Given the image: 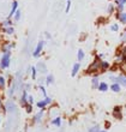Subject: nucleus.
Masks as SVG:
<instances>
[{"instance_id": "nucleus-1", "label": "nucleus", "mask_w": 126, "mask_h": 132, "mask_svg": "<svg viewBox=\"0 0 126 132\" xmlns=\"http://www.w3.org/2000/svg\"><path fill=\"white\" fill-rule=\"evenodd\" d=\"M9 65H10V52H5V54L1 58L0 66H1V69H6Z\"/></svg>"}, {"instance_id": "nucleus-2", "label": "nucleus", "mask_w": 126, "mask_h": 132, "mask_svg": "<svg viewBox=\"0 0 126 132\" xmlns=\"http://www.w3.org/2000/svg\"><path fill=\"white\" fill-rule=\"evenodd\" d=\"M98 67H101V63H100L98 60H96V61H95V63L93 64L90 67H89V70H88V71H89V72H93V71H96Z\"/></svg>"}, {"instance_id": "nucleus-3", "label": "nucleus", "mask_w": 126, "mask_h": 132, "mask_svg": "<svg viewBox=\"0 0 126 132\" xmlns=\"http://www.w3.org/2000/svg\"><path fill=\"white\" fill-rule=\"evenodd\" d=\"M115 83L121 84V85L126 87V76H124V75H120V76L116 78V82H115Z\"/></svg>"}, {"instance_id": "nucleus-4", "label": "nucleus", "mask_w": 126, "mask_h": 132, "mask_svg": "<svg viewBox=\"0 0 126 132\" xmlns=\"http://www.w3.org/2000/svg\"><path fill=\"white\" fill-rule=\"evenodd\" d=\"M51 101H52V100H51V98H49V97H46L43 101H40V102H37V107H41V108H43V107H45V106H47V104H49V103H51Z\"/></svg>"}, {"instance_id": "nucleus-5", "label": "nucleus", "mask_w": 126, "mask_h": 132, "mask_svg": "<svg viewBox=\"0 0 126 132\" xmlns=\"http://www.w3.org/2000/svg\"><path fill=\"white\" fill-rule=\"evenodd\" d=\"M42 47H43V41H40L39 45H37V47H36V49L34 51V56H37L40 54V52H41Z\"/></svg>"}, {"instance_id": "nucleus-6", "label": "nucleus", "mask_w": 126, "mask_h": 132, "mask_svg": "<svg viewBox=\"0 0 126 132\" xmlns=\"http://www.w3.org/2000/svg\"><path fill=\"white\" fill-rule=\"evenodd\" d=\"M6 106H7V109H9V112H11V113H13V112L16 111V104H14L12 101H9Z\"/></svg>"}, {"instance_id": "nucleus-7", "label": "nucleus", "mask_w": 126, "mask_h": 132, "mask_svg": "<svg viewBox=\"0 0 126 132\" xmlns=\"http://www.w3.org/2000/svg\"><path fill=\"white\" fill-rule=\"evenodd\" d=\"M78 70H79V64H74L73 65V69H72V77H74L76 75H77V72H78Z\"/></svg>"}, {"instance_id": "nucleus-8", "label": "nucleus", "mask_w": 126, "mask_h": 132, "mask_svg": "<svg viewBox=\"0 0 126 132\" xmlns=\"http://www.w3.org/2000/svg\"><path fill=\"white\" fill-rule=\"evenodd\" d=\"M111 89H112L113 91H115V93H119V91H120V84H118V83L112 84V87H111Z\"/></svg>"}, {"instance_id": "nucleus-9", "label": "nucleus", "mask_w": 126, "mask_h": 132, "mask_svg": "<svg viewBox=\"0 0 126 132\" xmlns=\"http://www.w3.org/2000/svg\"><path fill=\"white\" fill-rule=\"evenodd\" d=\"M98 89L101 91H107V89H108V85L106 83H100V85H98Z\"/></svg>"}, {"instance_id": "nucleus-10", "label": "nucleus", "mask_w": 126, "mask_h": 132, "mask_svg": "<svg viewBox=\"0 0 126 132\" xmlns=\"http://www.w3.org/2000/svg\"><path fill=\"white\" fill-rule=\"evenodd\" d=\"M98 85H100V83H98L97 77L93 78V87H94V88H98Z\"/></svg>"}, {"instance_id": "nucleus-11", "label": "nucleus", "mask_w": 126, "mask_h": 132, "mask_svg": "<svg viewBox=\"0 0 126 132\" xmlns=\"http://www.w3.org/2000/svg\"><path fill=\"white\" fill-rule=\"evenodd\" d=\"M17 1H13V4H12V9H11V14L14 13L16 12V10H17Z\"/></svg>"}, {"instance_id": "nucleus-12", "label": "nucleus", "mask_w": 126, "mask_h": 132, "mask_svg": "<svg viewBox=\"0 0 126 132\" xmlns=\"http://www.w3.org/2000/svg\"><path fill=\"white\" fill-rule=\"evenodd\" d=\"M119 19L123 22V23H126V13H121V14H120Z\"/></svg>"}, {"instance_id": "nucleus-13", "label": "nucleus", "mask_w": 126, "mask_h": 132, "mask_svg": "<svg viewBox=\"0 0 126 132\" xmlns=\"http://www.w3.org/2000/svg\"><path fill=\"white\" fill-rule=\"evenodd\" d=\"M119 4V10H123V5L126 3V0H116Z\"/></svg>"}, {"instance_id": "nucleus-14", "label": "nucleus", "mask_w": 126, "mask_h": 132, "mask_svg": "<svg viewBox=\"0 0 126 132\" xmlns=\"http://www.w3.org/2000/svg\"><path fill=\"white\" fill-rule=\"evenodd\" d=\"M42 115H43V111H41V112L39 113V114H37V115L35 117V121H40V119L42 118Z\"/></svg>"}, {"instance_id": "nucleus-15", "label": "nucleus", "mask_w": 126, "mask_h": 132, "mask_svg": "<svg viewBox=\"0 0 126 132\" xmlns=\"http://www.w3.org/2000/svg\"><path fill=\"white\" fill-rule=\"evenodd\" d=\"M37 67H39V70L40 71H41V72H46V67H45V65H43V64H39V65H37Z\"/></svg>"}, {"instance_id": "nucleus-16", "label": "nucleus", "mask_w": 126, "mask_h": 132, "mask_svg": "<svg viewBox=\"0 0 126 132\" xmlns=\"http://www.w3.org/2000/svg\"><path fill=\"white\" fill-rule=\"evenodd\" d=\"M83 58H84V52L82 51V49H79V51H78V59L82 60Z\"/></svg>"}, {"instance_id": "nucleus-17", "label": "nucleus", "mask_w": 126, "mask_h": 132, "mask_svg": "<svg viewBox=\"0 0 126 132\" xmlns=\"http://www.w3.org/2000/svg\"><path fill=\"white\" fill-rule=\"evenodd\" d=\"M89 132H100V127L98 126H94V127H91L89 130Z\"/></svg>"}, {"instance_id": "nucleus-18", "label": "nucleus", "mask_w": 126, "mask_h": 132, "mask_svg": "<svg viewBox=\"0 0 126 132\" xmlns=\"http://www.w3.org/2000/svg\"><path fill=\"white\" fill-rule=\"evenodd\" d=\"M101 67H102L103 70L108 69V67H109V64H108V63H106V61H103V63H101Z\"/></svg>"}, {"instance_id": "nucleus-19", "label": "nucleus", "mask_w": 126, "mask_h": 132, "mask_svg": "<svg viewBox=\"0 0 126 132\" xmlns=\"http://www.w3.org/2000/svg\"><path fill=\"white\" fill-rule=\"evenodd\" d=\"M5 87V79H4V77L0 76V88H4Z\"/></svg>"}, {"instance_id": "nucleus-20", "label": "nucleus", "mask_w": 126, "mask_h": 132, "mask_svg": "<svg viewBox=\"0 0 126 132\" xmlns=\"http://www.w3.org/2000/svg\"><path fill=\"white\" fill-rule=\"evenodd\" d=\"M53 124H54V125H56V126H59L60 125V118L54 119V120H53Z\"/></svg>"}, {"instance_id": "nucleus-21", "label": "nucleus", "mask_w": 126, "mask_h": 132, "mask_svg": "<svg viewBox=\"0 0 126 132\" xmlns=\"http://www.w3.org/2000/svg\"><path fill=\"white\" fill-rule=\"evenodd\" d=\"M25 98H27V93L24 91V93H23V97H22V103L23 104L25 103Z\"/></svg>"}, {"instance_id": "nucleus-22", "label": "nucleus", "mask_w": 126, "mask_h": 132, "mask_svg": "<svg viewBox=\"0 0 126 132\" xmlns=\"http://www.w3.org/2000/svg\"><path fill=\"white\" fill-rule=\"evenodd\" d=\"M52 82H53V76H48V77H47V84L52 83Z\"/></svg>"}, {"instance_id": "nucleus-23", "label": "nucleus", "mask_w": 126, "mask_h": 132, "mask_svg": "<svg viewBox=\"0 0 126 132\" xmlns=\"http://www.w3.org/2000/svg\"><path fill=\"white\" fill-rule=\"evenodd\" d=\"M31 71H32V78H36V70L34 69V67H32Z\"/></svg>"}, {"instance_id": "nucleus-24", "label": "nucleus", "mask_w": 126, "mask_h": 132, "mask_svg": "<svg viewBox=\"0 0 126 132\" xmlns=\"http://www.w3.org/2000/svg\"><path fill=\"white\" fill-rule=\"evenodd\" d=\"M19 16H21V12H19V10H18L17 12H16V19H17V21L19 19Z\"/></svg>"}, {"instance_id": "nucleus-25", "label": "nucleus", "mask_w": 126, "mask_h": 132, "mask_svg": "<svg viewBox=\"0 0 126 132\" xmlns=\"http://www.w3.org/2000/svg\"><path fill=\"white\" fill-rule=\"evenodd\" d=\"M112 30H113V31H116V30H118V25H116V24L112 25Z\"/></svg>"}, {"instance_id": "nucleus-26", "label": "nucleus", "mask_w": 126, "mask_h": 132, "mask_svg": "<svg viewBox=\"0 0 126 132\" xmlns=\"http://www.w3.org/2000/svg\"><path fill=\"white\" fill-rule=\"evenodd\" d=\"M27 112H28V113L31 112V106H28V107H27Z\"/></svg>"}, {"instance_id": "nucleus-27", "label": "nucleus", "mask_w": 126, "mask_h": 132, "mask_svg": "<svg viewBox=\"0 0 126 132\" xmlns=\"http://www.w3.org/2000/svg\"><path fill=\"white\" fill-rule=\"evenodd\" d=\"M12 31H13V29H12V28H10V29H7V32H10V34H11V32H12Z\"/></svg>"}, {"instance_id": "nucleus-28", "label": "nucleus", "mask_w": 126, "mask_h": 132, "mask_svg": "<svg viewBox=\"0 0 126 132\" xmlns=\"http://www.w3.org/2000/svg\"><path fill=\"white\" fill-rule=\"evenodd\" d=\"M29 102H30V103H32V97H31V96H29Z\"/></svg>"}, {"instance_id": "nucleus-29", "label": "nucleus", "mask_w": 126, "mask_h": 132, "mask_svg": "<svg viewBox=\"0 0 126 132\" xmlns=\"http://www.w3.org/2000/svg\"><path fill=\"white\" fill-rule=\"evenodd\" d=\"M0 109H1V101H0Z\"/></svg>"}, {"instance_id": "nucleus-30", "label": "nucleus", "mask_w": 126, "mask_h": 132, "mask_svg": "<svg viewBox=\"0 0 126 132\" xmlns=\"http://www.w3.org/2000/svg\"><path fill=\"white\" fill-rule=\"evenodd\" d=\"M100 132H107V131H100Z\"/></svg>"}, {"instance_id": "nucleus-31", "label": "nucleus", "mask_w": 126, "mask_h": 132, "mask_svg": "<svg viewBox=\"0 0 126 132\" xmlns=\"http://www.w3.org/2000/svg\"><path fill=\"white\" fill-rule=\"evenodd\" d=\"M125 40H126V34H125Z\"/></svg>"}]
</instances>
